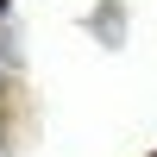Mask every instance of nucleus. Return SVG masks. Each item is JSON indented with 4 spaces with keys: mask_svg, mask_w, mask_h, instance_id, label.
I'll list each match as a JSON object with an SVG mask.
<instances>
[{
    "mask_svg": "<svg viewBox=\"0 0 157 157\" xmlns=\"http://www.w3.org/2000/svg\"><path fill=\"white\" fill-rule=\"evenodd\" d=\"M0 13H6V0H0Z\"/></svg>",
    "mask_w": 157,
    "mask_h": 157,
    "instance_id": "obj_1",
    "label": "nucleus"
}]
</instances>
